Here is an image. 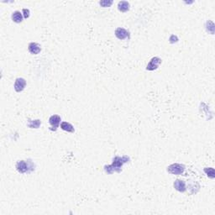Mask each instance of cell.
Here are the masks:
<instances>
[{
    "label": "cell",
    "mask_w": 215,
    "mask_h": 215,
    "mask_svg": "<svg viewBox=\"0 0 215 215\" xmlns=\"http://www.w3.org/2000/svg\"><path fill=\"white\" fill-rule=\"evenodd\" d=\"M130 161V157L124 156H122V157H119V156H116L114 161H113L112 165L109 166H105L104 167V170L106 171L107 173L112 174L113 172H120L121 168L123 166L124 163H126Z\"/></svg>",
    "instance_id": "1"
},
{
    "label": "cell",
    "mask_w": 215,
    "mask_h": 215,
    "mask_svg": "<svg viewBox=\"0 0 215 215\" xmlns=\"http://www.w3.org/2000/svg\"><path fill=\"white\" fill-rule=\"evenodd\" d=\"M36 166L30 160L28 161H19L16 163V170L21 174L30 173L35 170Z\"/></svg>",
    "instance_id": "2"
},
{
    "label": "cell",
    "mask_w": 215,
    "mask_h": 215,
    "mask_svg": "<svg viewBox=\"0 0 215 215\" xmlns=\"http://www.w3.org/2000/svg\"><path fill=\"white\" fill-rule=\"evenodd\" d=\"M25 86H26V81H25V79L22 78V77H19V78L15 80L14 88H15V90L17 92H20L24 90Z\"/></svg>",
    "instance_id": "6"
},
{
    "label": "cell",
    "mask_w": 215,
    "mask_h": 215,
    "mask_svg": "<svg viewBox=\"0 0 215 215\" xmlns=\"http://www.w3.org/2000/svg\"><path fill=\"white\" fill-rule=\"evenodd\" d=\"M28 50H29L30 54H32V55H37V54H39L40 52H41V45H40L38 43H36V42H31V43L29 44Z\"/></svg>",
    "instance_id": "8"
},
{
    "label": "cell",
    "mask_w": 215,
    "mask_h": 215,
    "mask_svg": "<svg viewBox=\"0 0 215 215\" xmlns=\"http://www.w3.org/2000/svg\"><path fill=\"white\" fill-rule=\"evenodd\" d=\"M11 17H12V20L15 23H21L23 21V18H24L23 14L20 11H18V10L13 13Z\"/></svg>",
    "instance_id": "11"
},
{
    "label": "cell",
    "mask_w": 215,
    "mask_h": 215,
    "mask_svg": "<svg viewBox=\"0 0 215 215\" xmlns=\"http://www.w3.org/2000/svg\"><path fill=\"white\" fill-rule=\"evenodd\" d=\"M169 41H170V42H171V44H173V43H175V42L178 41V38H177V36L172 35V36L170 37V39H169Z\"/></svg>",
    "instance_id": "18"
},
{
    "label": "cell",
    "mask_w": 215,
    "mask_h": 215,
    "mask_svg": "<svg viewBox=\"0 0 215 215\" xmlns=\"http://www.w3.org/2000/svg\"><path fill=\"white\" fill-rule=\"evenodd\" d=\"M115 36L118 40H125L127 38H130V33L124 28H117L115 30Z\"/></svg>",
    "instance_id": "7"
},
{
    "label": "cell",
    "mask_w": 215,
    "mask_h": 215,
    "mask_svg": "<svg viewBox=\"0 0 215 215\" xmlns=\"http://www.w3.org/2000/svg\"><path fill=\"white\" fill-rule=\"evenodd\" d=\"M99 4H100L102 7H103V8L110 7L113 4V1L112 0H103V1H100V2H99Z\"/></svg>",
    "instance_id": "16"
},
{
    "label": "cell",
    "mask_w": 215,
    "mask_h": 215,
    "mask_svg": "<svg viewBox=\"0 0 215 215\" xmlns=\"http://www.w3.org/2000/svg\"><path fill=\"white\" fill-rule=\"evenodd\" d=\"M41 124V121L40 119H36V120H29L27 126L31 129H39Z\"/></svg>",
    "instance_id": "13"
},
{
    "label": "cell",
    "mask_w": 215,
    "mask_h": 215,
    "mask_svg": "<svg viewBox=\"0 0 215 215\" xmlns=\"http://www.w3.org/2000/svg\"><path fill=\"white\" fill-rule=\"evenodd\" d=\"M61 129L62 130H64V131H67V132L69 133L75 132L74 127L70 123H68V122H62L61 123Z\"/></svg>",
    "instance_id": "10"
},
{
    "label": "cell",
    "mask_w": 215,
    "mask_h": 215,
    "mask_svg": "<svg viewBox=\"0 0 215 215\" xmlns=\"http://www.w3.org/2000/svg\"><path fill=\"white\" fill-rule=\"evenodd\" d=\"M184 170L185 166L179 163H174L167 167V171L172 175H182L184 172Z\"/></svg>",
    "instance_id": "3"
},
{
    "label": "cell",
    "mask_w": 215,
    "mask_h": 215,
    "mask_svg": "<svg viewBox=\"0 0 215 215\" xmlns=\"http://www.w3.org/2000/svg\"><path fill=\"white\" fill-rule=\"evenodd\" d=\"M22 14H23V16H24V19H28L30 17V10L28 9H23Z\"/></svg>",
    "instance_id": "17"
},
{
    "label": "cell",
    "mask_w": 215,
    "mask_h": 215,
    "mask_svg": "<svg viewBox=\"0 0 215 215\" xmlns=\"http://www.w3.org/2000/svg\"><path fill=\"white\" fill-rule=\"evenodd\" d=\"M206 30L209 33H210L211 35H213L214 34V24L213 23L211 20H209L206 22Z\"/></svg>",
    "instance_id": "14"
},
{
    "label": "cell",
    "mask_w": 215,
    "mask_h": 215,
    "mask_svg": "<svg viewBox=\"0 0 215 215\" xmlns=\"http://www.w3.org/2000/svg\"><path fill=\"white\" fill-rule=\"evenodd\" d=\"M61 121H62V118L60 117L59 115L55 114L50 116V118H49V123L51 125V128H50V130L51 131H56L57 128L59 126L60 123H61Z\"/></svg>",
    "instance_id": "4"
},
{
    "label": "cell",
    "mask_w": 215,
    "mask_h": 215,
    "mask_svg": "<svg viewBox=\"0 0 215 215\" xmlns=\"http://www.w3.org/2000/svg\"><path fill=\"white\" fill-rule=\"evenodd\" d=\"M204 171H205V173L208 175V177H210V178L213 179V178L215 177L214 169H213V168H212V167L205 168V169H204Z\"/></svg>",
    "instance_id": "15"
},
{
    "label": "cell",
    "mask_w": 215,
    "mask_h": 215,
    "mask_svg": "<svg viewBox=\"0 0 215 215\" xmlns=\"http://www.w3.org/2000/svg\"><path fill=\"white\" fill-rule=\"evenodd\" d=\"M118 9L121 12H127L130 9V3L127 1H120L118 2Z\"/></svg>",
    "instance_id": "12"
},
{
    "label": "cell",
    "mask_w": 215,
    "mask_h": 215,
    "mask_svg": "<svg viewBox=\"0 0 215 215\" xmlns=\"http://www.w3.org/2000/svg\"><path fill=\"white\" fill-rule=\"evenodd\" d=\"M161 63V59L157 57V56H155L152 59L150 60V62H149V64L146 67V70L148 71H154L158 68L159 65Z\"/></svg>",
    "instance_id": "5"
},
{
    "label": "cell",
    "mask_w": 215,
    "mask_h": 215,
    "mask_svg": "<svg viewBox=\"0 0 215 215\" xmlns=\"http://www.w3.org/2000/svg\"><path fill=\"white\" fill-rule=\"evenodd\" d=\"M174 187L180 192H184L186 191V183L183 180H176L174 183Z\"/></svg>",
    "instance_id": "9"
}]
</instances>
